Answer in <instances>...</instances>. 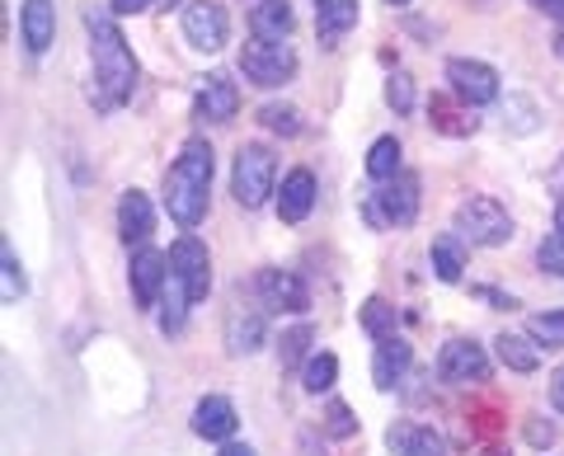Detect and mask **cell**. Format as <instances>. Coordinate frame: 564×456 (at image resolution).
<instances>
[{
	"instance_id": "e0dca14e",
	"label": "cell",
	"mask_w": 564,
	"mask_h": 456,
	"mask_svg": "<svg viewBox=\"0 0 564 456\" xmlns=\"http://www.w3.org/2000/svg\"><path fill=\"white\" fill-rule=\"evenodd\" d=\"M358 0H315V33L325 47H339L344 33L358 24Z\"/></svg>"
},
{
	"instance_id": "d590c367",
	"label": "cell",
	"mask_w": 564,
	"mask_h": 456,
	"mask_svg": "<svg viewBox=\"0 0 564 456\" xmlns=\"http://www.w3.org/2000/svg\"><path fill=\"white\" fill-rule=\"evenodd\" d=\"M475 296H480V302H489V306H499V311H513L518 302L508 292H499V287H475Z\"/></svg>"
},
{
	"instance_id": "8fae6325",
	"label": "cell",
	"mask_w": 564,
	"mask_h": 456,
	"mask_svg": "<svg viewBox=\"0 0 564 456\" xmlns=\"http://www.w3.org/2000/svg\"><path fill=\"white\" fill-rule=\"evenodd\" d=\"M165 283H170V259L161 250H137L132 254V302L141 311H151L161 302Z\"/></svg>"
},
{
	"instance_id": "f1b7e54d",
	"label": "cell",
	"mask_w": 564,
	"mask_h": 456,
	"mask_svg": "<svg viewBox=\"0 0 564 456\" xmlns=\"http://www.w3.org/2000/svg\"><path fill=\"white\" fill-rule=\"evenodd\" d=\"M527 335H532L541 348H564V311H545L527 321Z\"/></svg>"
},
{
	"instance_id": "44dd1931",
	"label": "cell",
	"mask_w": 564,
	"mask_h": 456,
	"mask_svg": "<svg viewBox=\"0 0 564 456\" xmlns=\"http://www.w3.org/2000/svg\"><path fill=\"white\" fill-rule=\"evenodd\" d=\"M391 447L400 456H447V437L423 428V424H395L391 428Z\"/></svg>"
},
{
	"instance_id": "ac0fdd59",
	"label": "cell",
	"mask_w": 564,
	"mask_h": 456,
	"mask_svg": "<svg viewBox=\"0 0 564 456\" xmlns=\"http://www.w3.org/2000/svg\"><path fill=\"white\" fill-rule=\"evenodd\" d=\"M315 207V174L311 170H292L282 180V193H278V217L282 221H306Z\"/></svg>"
},
{
	"instance_id": "2e32d148",
	"label": "cell",
	"mask_w": 564,
	"mask_h": 456,
	"mask_svg": "<svg viewBox=\"0 0 564 456\" xmlns=\"http://www.w3.org/2000/svg\"><path fill=\"white\" fill-rule=\"evenodd\" d=\"M20 33H24V47L33 52V57L52 47V33H57V10H52V0H24L20 6Z\"/></svg>"
},
{
	"instance_id": "d6a6232c",
	"label": "cell",
	"mask_w": 564,
	"mask_h": 456,
	"mask_svg": "<svg viewBox=\"0 0 564 456\" xmlns=\"http://www.w3.org/2000/svg\"><path fill=\"white\" fill-rule=\"evenodd\" d=\"M325 433H329V437H352V433H358V419H352V410L344 405V400H329V410H325Z\"/></svg>"
},
{
	"instance_id": "8d00e7d4",
	"label": "cell",
	"mask_w": 564,
	"mask_h": 456,
	"mask_svg": "<svg viewBox=\"0 0 564 456\" xmlns=\"http://www.w3.org/2000/svg\"><path fill=\"white\" fill-rule=\"evenodd\" d=\"M551 405L564 414V362L555 367V377H551Z\"/></svg>"
},
{
	"instance_id": "277c9868",
	"label": "cell",
	"mask_w": 564,
	"mask_h": 456,
	"mask_svg": "<svg viewBox=\"0 0 564 456\" xmlns=\"http://www.w3.org/2000/svg\"><path fill=\"white\" fill-rule=\"evenodd\" d=\"M240 72L259 90H278L296 76V52L292 43H278V39H250L240 52Z\"/></svg>"
},
{
	"instance_id": "30bf717a",
	"label": "cell",
	"mask_w": 564,
	"mask_h": 456,
	"mask_svg": "<svg viewBox=\"0 0 564 456\" xmlns=\"http://www.w3.org/2000/svg\"><path fill=\"white\" fill-rule=\"evenodd\" d=\"M447 80H452V95L466 99V104H494L499 99V76H494V66H485V62L452 57L447 62Z\"/></svg>"
},
{
	"instance_id": "4316f807",
	"label": "cell",
	"mask_w": 564,
	"mask_h": 456,
	"mask_svg": "<svg viewBox=\"0 0 564 456\" xmlns=\"http://www.w3.org/2000/svg\"><path fill=\"white\" fill-rule=\"evenodd\" d=\"M367 174L381 180V184L400 174V142H395V137H377V142H372V151H367Z\"/></svg>"
},
{
	"instance_id": "5b68a950",
	"label": "cell",
	"mask_w": 564,
	"mask_h": 456,
	"mask_svg": "<svg viewBox=\"0 0 564 456\" xmlns=\"http://www.w3.org/2000/svg\"><path fill=\"white\" fill-rule=\"evenodd\" d=\"M456 236L494 250V245L513 240V217H508V207L494 203V198H466L462 207H456Z\"/></svg>"
},
{
	"instance_id": "ffe728a7",
	"label": "cell",
	"mask_w": 564,
	"mask_h": 456,
	"mask_svg": "<svg viewBox=\"0 0 564 456\" xmlns=\"http://www.w3.org/2000/svg\"><path fill=\"white\" fill-rule=\"evenodd\" d=\"M226 344H231V354H254L263 344V311L254 306H236L226 315Z\"/></svg>"
},
{
	"instance_id": "f35d334b",
	"label": "cell",
	"mask_w": 564,
	"mask_h": 456,
	"mask_svg": "<svg viewBox=\"0 0 564 456\" xmlns=\"http://www.w3.org/2000/svg\"><path fill=\"white\" fill-rule=\"evenodd\" d=\"M545 184H551V188L560 193V203H564V155H560V161L551 165V174H545Z\"/></svg>"
},
{
	"instance_id": "7c38bea8",
	"label": "cell",
	"mask_w": 564,
	"mask_h": 456,
	"mask_svg": "<svg viewBox=\"0 0 564 456\" xmlns=\"http://www.w3.org/2000/svg\"><path fill=\"white\" fill-rule=\"evenodd\" d=\"M254 292H259V302L273 306V311H306L311 306L306 283L296 273H288V269H263L254 278Z\"/></svg>"
},
{
	"instance_id": "bcb514c9",
	"label": "cell",
	"mask_w": 564,
	"mask_h": 456,
	"mask_svg": "<svg viewBox=\"0 0 564 456\" xmlns=\"http://www.w3.org/2000/svg\"><path fill=\"white\" fill-rule=\"evenodd\" d=\"M485 456H503V452H485Z\"/></svg>"
},
{
	"instance_id": "74e56055",
	"label": "cell",
	"mask_w": 564,
	"mask_h": 456,
	"mask_svg": "<svg viewBox=\"0 0 564 456\" xmlns=\"http://www.w3.org/2000/svg\"><path fill=\"white\" fill-rule=\"evenodd\" d=\"M118 14H141V10H155V0H113Z\"/></svg>"
},
{
	"instance_id": "ee69618b",
	"label": "cell",
	"mask_w": 564,
	"mask_h": 456,
	"mask_svg": "<svg viewBox=\"0 0 564 456\" xmlns=\"http://www.w3.org/2000/svg\"><path fill=\"white\" fill-rule=\"evenodd\" d=\"M170 6H180V0H155V10H170Z\"/></svg>"
},
{
	"instance_id": "cb8c5ba5",
	"label": "cell",
	"mask_w": 564,
	"mask_h": 456,
	"mask_svg": "<svg viewBox=\"0 0 564 456\" xmlns=\"http://www.w3.org/2000/svg\"><path fill=\"white\" fill-rule=\"evenodd\" d=\"M433 273L443 278V283H462V273H466V245H462V236H437L433 240Z\"/></svg>"
},
{
	"instance_id": "3957f363",
	"label": "cell",
	"mask_w": 564,
	"mask_h": 456,
	"mask_svg": "<svg viewBox=\"0 0 564 456\" xmlns=\"http://www.w3.org/2000/svg\"><path fill=\"white\" fill-rule=\"evenodd\" d=\"M273 180H278V155L269 146H240L236 151V170H231V193L240 207H263L273 193Z\"/></svg>"
},
{
	"instance_id": "d4e9b609",
	"label": "cell",
	"mask_w": 564,
	"mask_h": 456,
	"mask_svg": "<svg viewBox=\"0 0 564 456\" xmlns=\"http://www.w3.org/2000/svg\"><path fill=\"white\" fill-rule=\"evenodd\" d=\"M494 344H499L503 367H513V372H536V362H541V344H536L532 335H499Z\"/></svg>"
},
{
	"instance_id": "d6986e66",
	"label": "cell",
	"mask_w": 564,
	"mask_h": 456,
	"mask_svg": "<svg viewBox=\"0 0 564 456\" xmlns=\"http://www.w3.org/2000/svg\"><path fill=\"white\" fill-rule=\"evenodd\" d=\"M151 226H155V213H151V198L141 188H128L122 193V203H118V231L122 240H147L151 236Z\"/></svg>"
},
{
	"instance_id": "b9f144b4",
	"label": "cell",
	"mask_w": 564,
	"mask_h": 456,
	"mask_svg": "<svg viewBox=\"0 0 564 456\" xmlns=\"http://www.w3.org/2000/svg\"><path fill=\"white\" fill-rule=\"evenodd\" d=\"M555 236H564V203L555 207Z\"/></svg>"
},
{
	"instance_id": "ab89813d",
	"label": "cell",
	"mask_w": 564,
	"mask_h": 456,
	"mask_svg": "<svg viewBox=\"0 0 564 456\" xmlns=\"http://www.w3.org/2000/svg\"><path fill=\"white\" fill-rule=\"evenodd\" d=\"M527 6H536L541 14H555V20H564V0H527Z\"/></svg>"
},
{
	"instance_id": "f6af8a7d",
	"label": "cell",
	"mask_w": 564,
	"mask_h": 456,
	"mask_svg": "<svg viewBox=\"0 0 564 456\" xmlns=\"http://www.w3.org/2000/svg\"><path fill=\"white\" fill-rule=\"evenodd\" d=\"M386 6H410V0H386Z\"/></svg>"
},
{
	"instance_id": "4fadbf2b",
	"label": "cell",
	"mask_w": 564,
	"mask_h": 456,
	"mask_svg": "<svg viewBox=\"0 0 564 456\" xmlns=\"http://www.w3.org/2000/svg\"><path fill=\"white\" fill-rule=\"evenodd\" d=\"M193 113H198L203 122H231L240 113V90H236V80L231 76H207L203 80V90L198 99H193Z\"/></svg>"
},
{
	"instance_id": "e575fe53",
	"label": "cell",
	"mask_w": 564,
	"mask_h": 456,
	"mask_svg": "<svg viewBox=\"0 0 564 456\" xmlns=\"http://www.w3.org/2000/svg\"><path fill=\"white\" fill-rule=\"evenodd\" d=\"M536 259H541V269H545V273L564 278V236H545V240H541V250H536Z\"/></svg>"
},
{
	"instance_id": "4dcf8cb0",
	"label": "cell",
	"mask_w": 564,
	"mask_h": 456,
	"mask_svg": "<svg viewBox=\"0 0 564 456\" xmlns=\"http://www.w3.org/2000/svg\"><path fill=\"white\" fill-rule=\"evenodd\" d=\"M0 278H6V283H0V296H6V302H20L29 283H24V269H20V259H14L10 245L0 250Z\"/></svg>"
},
{
	"instance_id": "484cf974",
	"label": "cell",
	"mask_w": 564,
	"mask_h": 456,
	"mask_svg": "<svg viewBox=\"0 0 564 456\" xmlns=\"http://www.w3.org/2000/svg\"><path fill=\"white\" fill-rule=\"evenodd\" d=\"M362 329L377 344L381 339H395V306L386 302V296H367V302H362Z\"/></svg>"
},
{
	"instance_id": "8992f818",
	"label": "cell",
	"mask_w": 564,
	"mask_h": 456,
	"mask_svg": "<svg viewBox=\"0 0 564 456\" xmlns=\"http://www.w3.org/2000/svg\"><path fill=\"white\" fill-rule=\"evenodd\" d=\"M170 278L184 287V296L193 306L207 302L212 292V259H207V245L198 236H180L170 250Z\"/></svg>"
},
{
	"instance_id": "ba28073f",
	"label": "cell",
	"mask_w": 564,
	"mask_h": 456,
	"mask_svg": "<svg viewBox=\"0 0 564 456\" xmlns=\"http://www.w3.org/2000/svg\"><path fill=\"white\" fill-rule=\"evenodd\" d=\"M184 39L198 52H221L231 43V14L217 0H193L184 10Z\"/></svg>"
},
{
	"instance_id": "7402d4cb",
	"label": "cell",
	"mask_w": 564,
	"mask_h": 456,
	"mask_svg": "<svg viewBox=\"0 0 564 456\" xmlns=\"http://www.w3.org/2000/svg\"><path fill=\"white\" fill-rule=\"evenodd\" d=\"M250 24H254V39L288 43V33H292V6H288V0H259L254 14H250Z\"/></svg>"
},
{
	"instance_id": "5bb4252c",
	"label": "cell",
	"mask_w": 564,
	"mask_h": 456,
	"mask_svg": "<svg viewBox=\"0 0 564 456\" xmlns=\"http://www.w3.org/2000/svg\"><path fill=\"white\" fill-rule=\"evenodd\" d=\"M236 405L226 395H207L198 400V410H193V433L207 437V443H226V437L236 433Z\"/></svg>"
},
{
	"instance_id": "60d3db41",
	"label": "cell",
	"mask_w": 564,
	"mask_h": 456,
	"mask_svg": "<svg viewBox=\"0 0 564 456\" xmlns=\"http://www.w3.org/2000/svg\"><path fill=\"white\" fill-rule=\"evenodd\" d=\"M217 456H254V447H245V443H226Z\"/></svg>"
},
{
	"instance_id": "9a60e30c",
	"label": "cell",
	"mask_w": 564,
	"mask_h": 456,
	"mask_svg": "<svg viewBox=\"0 0 564 456\" xmlns=\"http://www.w3.org/2000/svg\"><path fill=\"white\" fill-rule=\"evenodd\" d=\"M410 367H414V348L404 344L400 335L377 344V358H372V381L381 386V391H395V386L404 381V372H410Z\"/></svg>"
},
{
	"instance_id": "836d02e7",
	"label": "cell",
	"mask_w": 564,
	"mask_h": 456,
	"mask_svg": "<svg viewBox=\"0 0 564 456\" xmlns=\"http://www.w3.org/2000/svg\"><path fill=\"white\" fill-rule=\"evenodd\" d=\"M386 104H391L395 113H410L414 109V80L404 76V72H395L391 80H386Z\"/></svg>"
},
{
	"instance_id": "9c48e42d",
	"label": "cell",
	"mask_w": 564,
	"mask_h": 456,
	"mask_svg": "<svg viewBox=\"0 0 564 456\" xmlns=\"http://www.w3.org/2000/svg\"><path fill=\"white\" fill-rule=\"evenodd\" d=\"M437 377L452 381V386H475V381H489V354L475 339H452L437 358Z\"/></svg>"
},
{
	"instance_id": "7bdbcfd3",
	"label": "cell",
	"mask_w": 564,
	"mask_h": 456,
	"mask_svg": "<svg viewBox=\"0 0 564 456\" xmlns=\"http://www.w3.org/2000/svg\"><path fill=\"white\" fill-rule=\"evenodd\" d=\"M555 52H560V57H564V24H560V33H555Z\"/></svg>"
},
{
	"instance_id": "6da1fadb",
	"label": "cell",
	"mask_w": 564,
	"mask_h": 456,
	"mask_svg": "<svg viewBox=\"0 0 564 456\" xmlns=\"http://www.w3.org/2000/svg\"><path fill=\"white\" fill-rule=\"evenodd\" d=\"M85 24H90V57H95V76H90V99L99 113H113L128 104L132 85H137V57L122 29L113 24L109 10H85Z\"/></svg>"
},
{
	"instance_id": "83f0119b",
	"label": "cell",
	"mask_w": 564,
	"mask_h": 456,
	"mask_svg": "<svg viewBox=\"0 0 564 456\" xmlns=\"http://www.w3.org/2000/svg\"><path fill=\"white\" fill-rule=\"evenodd\" d=\"M334 377H339V358H334V354H315V358H306V367H302V386H306L311 395L329 391Z\"/></svg>"
},
{
	"instance_id": "1f68e13d",
	"label": "cell",
	"mask_w": 564,
	"mask_h": 456,
	"mask_svg": "<svg viewBox=\"0 0 564 456\" xmlns=\"http://www.w3.org/2000/svg\"><path fill=\"white\" fill-rule=\"evenodd\" d=\"M306 344H311V325L288 329V335H282V344H278L282 367H296V362H302V358H306Z\"/></svg>"
},
{
	"instance_id": "f546056e",
	"label": "cell",
	"mask_w": 564,
	"mask_h": 456,
	"mask_svg": "<svg viewBox=\"0 0 564 456\" xmlns=\"http://www.w3.org/2000/svg\"><path fill=\"white\" fill-rule=\"evenodd\" d=\"M259 122H263L269 132H282V137H296V132H302V113H296L292 104H263Z\"/></svg>"
},
{
	"instance_id": "7a4b0ae2",
	"label": "cell",
	"mask_w": 564,
	"mask_h": 456,
	"mask_svg": "<svg viewBox=\"0 0 564 456\" xmlns=\"http://www.w3.org/2000/svg\"><path fill=\"white\" fill-rule=\"evenodd\" d=\"M212 146L207 142H184L180 151V161L170 165L165 174V207H170V217L184 226V231H193L203 217H207V193H212Z\"/></svg>"
},
{
	"instance_id": "52a82bcc",
	"label": "cell",
	"mask_w": 564,
	"mask_h": 456,
	"mask_svg": "<svg viewBox=\"0 0 564 456\" xmlns=\"http://www.w3.org/2000/svg\"><path fill=\"white\" fill-rule=\"evenodd\" d=\"M367 217H372L377 226H410L419 217V180L410 170H400L395 180H386L372 203H367Z\"/></svg>"
},
{
	"instance_id": "603a6c76",
	"label": "cell",
	"mask_w": 564,
	"mask_h": 456,
	"mask_svg": "<svg viewBox=\"0 0 564 456\" xmlns=\"http://www.w3.org/2000/svg\"><path fill=\"white\" fill-rule=\"evenodd\" d=\"M429 122H433V128L443 132V137H470L475 128H480V122H475L466 109H456L447 95H433V99H429Z\"/></svg>"
}]
</instances>
